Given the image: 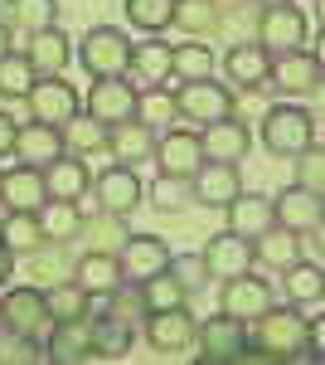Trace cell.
Listing matches in <instances>:
<instances>
[{
	"label": "cell",
	"instance_id": "obj_1",
	"mask_svg": "<svg viewBox=\"0 0 325 365\" xmlns=\"http://www.w3.org/2000/svg\"><path fill=\"white\" fill-rule=\"evenodd\" d=\"M257 351L267 361H321V346H311L306 317L297 307H277V302L257 317Z\"/></svg>",
	"mask_w": 325,
	"mask_h": 365
},
{
	"label": "cell",
	"instance_id": "obj_2",
	"mask_svg": "<svg viewBox=\"0 0 325 365\" xmlns=\"http://www.w3.org/2000/svg\"><path fill=\"white\" fill-rule=\"evenodd\" d=\"M257 137H262V146L272 156H297V151H306L316 141V117L306 108H297V103H272L257 117Z\"/></svg>",
	"mask_w": 325,
	"mask_h": 365
},
{
	"label": "cell",
	"instance_id": "obj_3",
	"mask_svg": "<svg viewBox=\"0 0 325 365\" xmlns=\"http://www.w3.org/2000/svg\"><path fill=\"white\" fill-rule=\"evenodd\" d=\"M78 63L92 78H122L127 63H132V39L117 25H97L78 39Z\"/></svg>",
	"mask_w": 325,
	"mask_h": 365
},
{
	"label": "cell",
	"instance_id": "obj_4",
	"mask_svg": "<svg viewBox=\"0 0 325 365\" xmlns=\"http://www.w3.org/2000/svg\"><path fill=\"white\" fill-rule=\"evenodd\" d=\"M272 302H277V297H272V282L257 278L252 268H247V273H233V278H218V312L238 317L243 327H247V322H257Z\"/></svg>",
	"mask_w": 325,
	"mask_h": 365
},
{
	"label": "cell",
	"instance_id": "obj_5",
	"mask_svg": "<svg viewBox=\"0 0 325 365\" xmlns=\"http://www.w3.org/2000/svg\"><path fill=\"white\" fill-rule=\"evenodd\" d=\"M175 117H190L199 127H209L218 117H233V93L218 78H194L175 88Z\"/></svg>",
	"mask_w": 325,
	"mask_h": 365
},
{
	"label": "cell",
	"instance_id": "obj_6",
	"mask_svg": "<svg viewBox=\"0 0 325 365\" xmlns=\"http://www.w3.org/2000/svg\"><path fill=\"white\" fill-rule=\"evenodd\" d=\"M194 346H199V361L204 365H228V361H238V351L247 346V331L238 317L218 312L209 322H194Z\"/></svg>",
	"mask_w": 325,
	"mask_h": 365
},
{
	"label": "cell",
	"instance_id": "obj_7",
	"mask_svg": "<svg viewBox=\"0 0 325 365\" xmlns=\"http://www.w3.org/2000/svg\"><path fill=\"white\" fill-rule=\"evenodd\" d=\"M87 190L97 195L102 215H112V220H127L136 205L146 200V185H141V175H136L132 166H117V161H112L102 175H92V185H87Z\"/></svg>",
	"mask_w": 325,
	"mask_h": 365
},
{
	"label": "cell",
	"instance_id": "obj_8",
	"mask_svg": "<svg viewBox=\"0 0 325 365\" xmlns=\"http://www.w3.org/2000/svg\"><path fill=\"white\" fill-rule=\"evenodd\" d=\"M267 83L287 98H306V93H321V58L306 54V49H287V54L267 58Z\"/></svg>",
	"mask_w": 325,
	"mask_h": 365
},
{
	"label": "cell",
	"instance_id": "obj_9",
	"mask_svg": "<svg viewBox=\"0 0 325 365\" xmlns=\"http://www.w3.org/2000/svg\"><path fill=\"white\" fill-rule=\"evenodd\" d=\"M257 44H262L267 54L306 49V15H301L297 0H287V5H262V20H257Z\"/></svg>",
	"mask_w": 325,
	"mask_h": 365
},
{
	"label": "cell",
	"instance_id": "obj_10",
	"mask_svg": "<svg viewBox=\"0 0 325 365\" xmlns=\"http://www.w3.org/2000/svg\"><path fill=\"white\" fill-rule=\"evenodd\" d=\"M44 327H49L44 287H10L0 297V331H10V336H39Z\"/></svg>",
	"mask_w": 325,
	"mask_h": 365
},
{
	"label": "cell",
	"instance_id": "obj_11",
	"mask_svg": "<svg viewBox=\"0 0 325 365\" xmlns=\"http://www.w3.org/2000/svg\"><path fill=\"white\" fill-rule=\"evenodd\" d=\"M151 161L161 175H180V180H190L199 161H204V151H199V132L190 127H170V132H156V151H151Z\"/></svg>",
	"mask_w": 325,
	"mask_h": 365
},
{
	"label": "cell",
	"instance_id": "obj_12",
	"mask_svg": "<svg viewBox=\"0 0 325 365\" xmlns=\"http://www.w3.org/2000/svg\"><path fill=\"white\" fill-rule=\"evenodd\" d=\"M165 263H170V249H165L161 234H127L122 239V253H117V268H122V282H141L156 278Z\"/></svg>",
	"mask_w": 325,
	"mask_h": 365
},
{
	"label": "cell",
	"instance_id": "obj_13",
	"mask_svg": "<svg viewBox=\"0 0 325 365\" xmlns=\"http://www.w3.org/2000/svg\"><path fill=\"white\" fill-rule=\"evenodd\" d=\"M238 190H243L238 161H199V170L190 175V200L204 210H223Z\"/></svg>",
	"mask_w": 325,
	"mask_h": 365
},
{
	"label": "cell",
	"instance_id": "obj_14",
	"mask_svg": "<svg viewBox=\"0 0 325 365\" xmlns=\"http://www.w3.org/2000/svg\"><path fill=\"white\" fill-rule=\"evenodd\" d=\"M156 132H161V127H151V122H141V117H127V122H112L107 127V141H102V146L112 151L117 166L141 170L151 161V151H156Z\"/></svg>",
	"mask_w": 325,
	"mask_h": 365
},
{
	"label": "cell",
	"instance_id": "obj_15",
	"mask_svg": "<svg viewBox=\"0 0 325 365\" xmlns=\"http://www.w3.org/2000/svg\"><path fill=\"white\" fill-rule=\"evenodd\" d=\"M136 103H141V88L122 73V78H92V93H87V117H97L102 127L112 122H127L136 117Z\"/></svg>",
	"mask_w": 325,
	"mask_h": 365
},
{
	"label": "cell",
	"instance_id": "obj_16",
	"mask_svg": "<svg viewBox=\"0 0 325 365\" xmlns=\"http://www.w3.org/2000/svg\"><path fill=\"white\" fill-rule=\"evenodd\" d=\"M321 215H325V200L306 185H287L272 195V225L282 229H297V234H316L321 229Z\"/></svg>",
	"mask_w": 325,
	"mask_h": 365
},
{
	"label": "cell",
	"instance_id": "obj_17",
	"mask_svg": "<svg viewBox=\"0 0 325 365\" xmlns=\"http://www.w3.org/2000/svg\"><path fill=\"white\" fill-rule=\"evenodd\" d=\"M146 341H151V351H170V356L190 351V341H194V312H190V302L146 312Z\"/></svg>",
	"mask_w": 325,
	"mask_h": 365
},
{
	"label": "cell",
	"instance_id": "obj_18",
	"mask_svg": "<svg viewBox=\"0 0 325 365\" xmlns=\"http://www.w3.org/2000/svg\"><path fill=\"white\" fill-rule=\"evenodd\" d=\"M29 117L34 122H54V127H63L68 117L78 113L82 103H78V93H73V83L68 78H34V88H29Z\"/></svg>",
	"mask_w": 325,
	"mask_h": 365
},
{
	"label": "cell",
	"instance_id": "obj_19",
	"mask_svg": "<svg viewBox=\"0 0 325 365\" xmlns=\"http://www.w3.org/2000/svg\"><path fill=\"white\" fill-rule=\"evenodd\" d=\"M68 146H63V127L54 122H20L15 127V146H10V156H20L25 166H49L54 156H63Z\"/></svg>",
	"mask_w": 325,
	"mask_h": 365
},
{
	"label": "cell",
	"instance_id": "obj_20",
	"mask_svg": "<svg viewBox=\"0 0 325 365\" xmlns=\"http://www.w3.org/2000/svg\"><path fill=\"white\" fill-rule=\"evenodd\" d=\"M54 365H78L92 361V317H73V322H49V341H44Z\"/></svg>",
	"mask_w": 325,
	"mask_h": 365
},
{
	"label": "cell",
	"instance_id": "obj_21",
	"mask_svg": "<svg viewBox=\"0 0 325 365\" xmlns=\"http://www.w3.org/2000/svg\"><path fill=\"white\" fill-rule=\"evenodd\" d=\"M204 273L209 278H233V273H247L257 258H252V239H243V234H214L209 244H204Z\"/></svg>",
	"mask_w": 325,
	"mask_h": 365
},
{
	"label": "cell",
	"instance_id": "obj_22",
	"mask_svg": "<svg viewBox=\"0 0 325 365\" xmlns=\"http://www.w3.org/2000/svg\"><path fill=\"white\" fill-rule=\"evenodd\" d=\"M247 146H252V132H247L238 117H218L199 132V151L204 161H243Z\"/></svg>",
	"mask_w": 325,
	"mask_h": 365
},
{
	"label": "cell",
	"instance_id": "obj_23",
	"mask_svg": "<svg viewBox=\"0 0 325 365\" xmlns=\"http://www.w3.org/2000/svg\"><path fill=\"white\" fill-rule=\"evenodd\" d=\"M44 170L39 166H20L15 170H0V205L5 210H20V215H34L39 205H44Z\"/></svg>",
	"mask_w": 325,
	"mask_h": 365
},
{
	"label": "cell",
	"instance_id": "obj_24",
	"mask_svg": "<svg viewBox=\"0 0 325 365\" xmlns=\"http://www.w3.org/2000/svg\"><path fill=\"white\" fill-rule=\"evenodd\" d=\"M170 49L175 44H165V39H141L132 44V63H127V78L136 88H170Z\"/></svg>",
	"mask_w": 325,
	"mask_h": 365
},
{
	"label": "cell",
	"instance_id": "obj_25",
	"mask_svg": "<svg viewBox=\"0 0 325 365\" xmlns=\"http://www.w3.org/2000/svg\"><path fill=\"white\" fill-rule=\"evenodd\" d=\"M25 58L34 63V73H39V78H54V73H63V63L73 58V39H68L58 25L34 29V34L25 39Z\"/></svg>",
	"mask_w": 325,
	"mask_h": 365
},
{
	"label": "cell",
	"instance_id": "obj_26",
	"mask_svg": "<svg viewBox=\"0 0 325 365\" xmlns=\"http://www.w3.org/2000/svg\"><path fill=\"white\" fill-rule=\"evenodd\" d=\"M73 282H78L87 297H112L122 287V268H117V253H102V249H87L73 263Z\"/></svg>",
	"mask_w": 325,
	"mask_h": 365
},
{
	"label": "cell",
	"instance_id": "obj_27",
	"mask_svg": "<svg viewBox=\"0 0 325 365\" xmlns=\"http://www.w3.org/2000/svg\"><path fill=\"white\" fill-rule=\"evenodd\" d=\"M44 170V195L49 200H78L87 185H92V175H87V166H82V156H54L49 166H39Z\"/></svg>",
	"mask_w": 325,
	"mask_h": 365
},
{
	"label": "cell",
	"instance_id": "obj_28",
	"mask_svg": "<svg viewBox=\"0 0 325 365\" xmlns=\"http://www.w3.org/2000/svg\"><path fill=\"white\" fill-rule=\"evenodd\" d=\"M267 49L257 44V39H243V44H233L228 54H223V68H228V78L238 88H262L267 83Z\"/></svg>",
	"mask_w": 325,
	"mask_h": 365
},
{
	"label": "cell",
	"instance_id": "obj_29",
	"mask_svg": "<svg viewBox=\"0 0 325 365\" xmlns=\"http://www.w3.org/2000/svg\"><path fill=\"white\" fill-rule=\"evenodd\" d=\"M223 210H228V234H243V239H257V234L272 225V200L267 195H247V190H238Z\"/></svg>",
	"mask_w": 325,
	"mask_h": 365
},
{
	"label": "cell",
	"instance_id": "obj_30",
	"mask_svg": "<svg viewBox=\"0 0 325 365\" xmlns=\"http://www.w3.org/2000/svg\"><path fill=\"white\" fill-rule=\"evenodd\" d=\"M252 258H262L267 268L282 273V268H292V263L301 258V234L297 229H282V225H267L257 239H252Z\"/></svg>",
	"mask_w": 325,
	"mask_h": 365
},
{
	"label": "cell",
	"instance_id": "obj_31",
	"mask_svg": "<svg viewBox=\"0 0 325 365\" xmlns=\"http://www.w3.org/2000/svg\"><path fill=\"white\" fill-rule=\"evenodd\" d=\"M132 351V322H122V317H92V361H122Z\"/></svg>",
	"mask_w": 325,
	"mask_h": 365
},
{
	"label": "cell",
	"instance_id": "obj_32",
	"mask_svg": "<svg viewBox=\"0 0 325 365\" xmlns=\"http://www.w3.org/2000/svg\"><path fill=\"white\" fill-rule=\"evenodd\" d=\"M0 244L15 253V258H29L34 249H44L49 239H44V229L34 215H20V210H5V220H0Z\"/></svg>",
	"mask_w": 325,
	"mask_h": 365
},
{
	"label": "cell",
	"instance_id": "obj_33",
	"mask_svg": "<svg viewBox=\"0 0 325 365\" xmlns=\"http://www.w3.org/2000/svg\"><path fill=\"white\" fill-rule=\"evenodd\" d=\"M170 78L175 83H194V78H214V49L199 44V39H185L170 49Z\"/></svg>",
	"mask_w": 325,
	"mask_h": 365
},
{
	"label": "cell",
	"instance_id": "obj_34",
	"mask_svg": "<svg viewBox=\"0 0 325 365\" xmlns=\"http://www.w3.org/2000/svg\"><path fill=\"white\" fill-rule=\"evenodd\" d=\"M34 220H39V229H44L49 244H68V239L82 229V215H78L73 200H44V205L34 210Z\"/></svg>",
	"mask_w": 325,
	"mask_h": 365
},
{
	"label": "cell",
	"instance_id": "obj_35",
	"mask_svg": "<svg viewBox=\"0 0 325 365\" xmlns=\"http://www.w3.org/2000/svg\"><path fill=\"white\" fill-rule=\"evenodd\" d=\"M44 307H49V322H73V317H92V297L68 278L44 287Z\"/></svg>",
	"mask_w": 325,
	"mask_h": 365
},
{
	"label": "cell",
	"instance_id": "obj_36",
	"mask_svg": "<svg viewBox=\"0 0 325 365\" xmlns=\"http://www.w3.org/2000/svg\"><path fill=\"white\" fill-rule=\"evenodd\" d=\"M34 63L25 58V49H10V54H0V98H10V103H20L29 98V88H34Z\"/></svg>",
	"mask_w": 325,
	"mask_h": 365
},
{
	"label": "cell",
	"instance_id": "obj_37",
	"mask_svg": "<svg viewBox=\"0 0 325 365\" xmlns=\"http://www.w3.org/2000/svg\"><path fill=\"white\" fill-rule=\"evenodd\" d=\"M102 141H107V127H102L97 117H87L82 108L63 122V146H73V156H82V151H102Z\"/></svg>",
	"mask_w": 325,
	"mask_h": 365
},
{
	"label": "cell",
	"instance_id": "obj_38",
	"mask_svg": "<svg viewBox=\"0 0 325 365\" xmlns=\"http://www.w3.org/2000/svg\"><path fill=\"white\" fill-rule=\"evenodd\" d=\"M127 20L141 34H161L175 20V0H127Z\"/></svg>",
	"mask_w": 325,
	"mask_h": 365
},
{
	"label": "cell",
	"instance_id": "obj_39",
	"mask_svg": "<svg viewBox=\"0 0 325 365\" xmlns=\"http://www.w3.org/2000/svg\"><path fill=\"white\" fill-rule=\"evenodd\" d=\"M141 297H146V312H156V307H180V302H190V292L180 287V278H175L170 268H161L156 278L141 282Z\"/></svg>",
	"mask_w": 325,
	"mask_h": 365
},
{
	"label": "cell",
	"instance_id": "obj_40",
	"mask_svg": "<svg viewBox=\"0 0 325 365\" xmlns=\"http://www.w3.org/2000/svg\"><path fill=\"white\" fill-rule=\"evenodd\" d=\"M282 273H287V297H292V302H306V297H321V292H325L321 263L297 258V263H292V268H282Z\"/></svg>",
	"mask_w": 325,
	"mask_h": 365
},
{
	"label": "cell",
	"instance_id": "obj_41",
	"mask_svg": "<svg viewBox=\"0 0 325 365\" xmlns=\"http://www.w3.org/2000/svg\"><path fill=\"white\" fill-rule=\"evenodd\" d=\"M218 20V10H214V0H175V20L170 25H180L185 34H204V29H214Z\"/></svg>",
	"mask_w": 325,
	"mask_h": 365
},
{
	"label": "cell",
	"instance_id": "obj_42",
	"mask_svg": "<svg viewBox=\"0 0 325 365\" xmlns=\"http://www.w3.org/2000/svg\"><path fill=\"white\" fill-rule=\"evenodd\" d=\"M10 5H15V25L25 34L58 25V0H10Z\"/></svg>",
	"mask_w": 325,
	"mask_h": 365
},
{
	"label": "cell",
	"instance_id": "obj_43",
	"mask_svg": "<svg viewBox=\"0 0 325 365\" xmlns=\"http://www.w3.org/2000/svg\"><path fill=\"white\" fill-rule=\"evenodd\" d=\"M292 161H297V185H306V190L325 195V151H321V141H311V146H306V151H297Z\"/></svg>",
	"mask_w": 325,
	"mask_h": 365
},
{
	"label": "cell",
	"instance_id": "obj_44",
	"mask_svg": "<svg viewBox=\"0 0 325 365\" xmlns=\"http://www.w3.org/2000/svg\"><path fill=\"white\" fill-rule=\"evenodd\" d=\"M136 117H141V122H151V127L170 122V117H175V93H170V88H141Z\"/></svg>",
	"mask_w": 325,
	"mask_h": 365
},
{
	"label": "cell",
	"instance_id": "obj_45",
	"mask_svg": "<svg viewBox=\"0 0 325 365\" xmlns=\"http://www.w3.org/2000/svg\"><path fill=\"white\" fill-rule=\"evenodd\" d=\"M151 205L165 210V215H180V210L190 205V180H180V175H161V180L151 185Z\"/></svg>",
	"mask_w": 325,
	"mask_h": 365
},
{
	"label": "cell",
	"instance_id": "obj_46",
	"mask_svg": "<svg viewBox=\"0 0 325 365\" xmlns=\"http://www.w3.org/2000/svg\"><path fill=\"white\" fill-rule=\"evenodd\" d=\"M165 268L180 278V287H185L190 297L204 287V282H209V273H204V258H199V253H170V263H165Z\"/></svg>",
	"mask_w": 325,
	"mask_h": 365
},
{
	"label": "cell",
	"instance_id": "obj_47",
	"mask_svg": "<svg viewBox=\"0 0 325 365\" xmlns=\"http://www.w3.org/2000/svg\"><path fill=\"white\" fill-rule=\"evenodd\" d=\"M44 361H49V351L39 336H15L0 351V365H44Z\"/></svg>",
	"mask_w": 325,
	"mask_h": 365
},
{
	"label": "cell",
	"instance_id": "obj_48",
	"mask_svg": "<svg viewBox=\"0 0 325 365\" xmlns=\"http://www.w3.org/2000/svg\"><path fill=\"white\" fill-rule=\"evenodd\" d=\"M107 302H112V317H122V322H136V317H146V297H141V287H136V282H122V287L112 292Z\"/></svg>",
	"mask_w": 325,
	"mask_h": 365
},
{
	"label": "cell",
	"instance_id": "obj_49",
	"mask_svg": "<svg viewBox=\"0 0 325 365\" xmlns=\"http://www.w3.org/2000/svg\"><path fill=\"white\" fill-rule=\"evenodd\" d=\"M297 312L306 317V327H316V322H321V312H325V292H321V297H306V302H297Z\"/></svg>",
	"mask_w": 325,
	"mask_h": 365
},
{
	"label": "cell",
	"instance_id": "obj_50",
	"mask_svg": "<svg viewBox=\"0 0 325 365\" xmlns=\"http://www.w3.org/2000/svg\"><path fill=\"white\" fill-rule=\"evenodd\" d=\"M15 127H20L15 117L0 113V156H10V146H15Z\"/></svg>",
	"mask_w": 325,
	"mask_h": 365
},
{
	"label": "cell",
	"instance_id": "obj_51",
	"mask_svg": "<svg viewBox=\"0 0 325 365\" xmlns=\"http://www.w3.org/2000/svg\"><path fill=\"white\" fill-rule=\"evenodd\" d=\"M10 273H15V253L0 244V287H10Z\"/></svg>",
	"mask_w": 325,
	"mask_h": 365
},
{
	"label": "cell",
	"instance_id": "obj_52",
	"mask_svg": "<svg viewBox=\"0 0 325 365\" xmlns=\"http://www.w3.org/2000/svg\"><path fill=\"white\" fill-rule=\"evenodd\" d=\"M0 25H5V29L15 25V5H10V0H0Z\"/></svg>",
	"mask_w": 325,
	"mask_h": 365
},
{
	"label": "cell",
	"instance_id": "obj_53",
	"mask_svg": "<svg viewBox=\"0 0 325 365\" xmlns=\"http://www.w3.org/2000/svg\"><path fill=\"white\" fill-rule=\"evenodd\" d=\"M0 54H10V29L0 25Z\"/></svg>",
	"mask_w": 325,
	"mask_h": 365
},
{
	"label": "cell",
	"instance_id": "obj_54",
	"mask_svg": "<svg viewBox=\"0 0 325 365\" xmlns=\"http://www.w3.org/2000/svg\"><path fill=\"white\" fill-rule=\"evenodd\" d=\"M252 5H257V10H262V5H287V0H252Z\"/></svg>",
	"mask_w": 325,
	"mask_h": 365
}]
</instances>
